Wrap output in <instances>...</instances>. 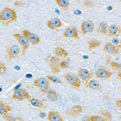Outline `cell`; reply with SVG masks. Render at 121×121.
<instances>
[{
	"label": "cell",
	"instance_id": "cell-34",
	"mask_svg": "<svg viewBox=\"0 0 121 121\" xmlns=\"http://www.w3.org/2000/svg\"><path fill=\"white\" fill-rule=\"evenodd\" d=\"M112 42L114 44L116 45L119 48L121 49V41L117 38H114L112 39Z\"/></svg>",
	"mask_w": 121,
	"mask_h": 121
},
{
	"label": "cell",
	"instance_id": "cell-35",
	"mask_svg": "<svg viewBox=\"0 0 121 121\" xmlns=\"http://www.w3.org/2000/svg\"><path fill=\"white\" fill-rule=\"evenodd\" d=\"M84 5L85 7L88 8L92 7L94 6V4H93V3L89 1H85L84 2Z\"/></svg>",
	"mask_w": 121,
	"mask_h": 121
},
{
	"label": "cell",
	"instance_id": "cell-15",
	"mask_svg": "<svg viewBox=\"0 0 121 121\" xmlns=\"http://www.w3.org/2000/svg\"><path fill=\"white\" fill-rule=\"evenodd\" d=\"M121 29L117 25L112 24L109 27L108 35L110 37H115L119 35Z\"/></svg>",
	"mask_w": 121,
	"mask_h": 121
},
{
	"label": "cell",
	"instance_id": "cell-31",
	"mask_svg": "<svg viewBox=\"0 0 121 121\" xmlns=\"http://www.w3.org/2000/svg\"><path fill=\"white\" fill-rule=\"evenodd\" d=\"M6 71L7 68L5 65L4 63H0V74H1V75L4 74Z\"/></svg>",
	"mask_w": 121,
	"mask_h": 121
},
{
	"label": "cell",
	"instance_id": "cell-19",
	"mask_svg": "<svg viewBox=\"0 0 121 121\" xmlns=\"http://www.w3.org/2000/svg\"><path fill=\"white\" fill-rule=\"evenodd\" d=\"M12 109L9 106L0 101V114L1 116L4 117L8 115L9 112H11Z\"/></svg>",
	"mask_w": 121,
	"mask_h": 121
},
{
	"label": "cell",
	"instance_id": "cell-8",
	"mask_svg": "<svg viewBox=\"0 0 121 121\" xmlns=\"http://www.w3.org/2000/svg\"><path fill=\"white\" fill-rule=\"evenodd\" d=\"M6 53L9 59L15 60L19 56L20 48L17 45H13L7 48Z\"/></svg>",
	"mask_w": 121,
	"mask_h": 121
},
{
	"label": "cell",
	"instance_id": "cell-9",
	"mask_svg": "<svg viewBox=\"0 0 121 121\" xmlns=\"http://www.w3.org/2000/svg\"><path fill=\"white\" fill-rule=\"evenodd\" d=\"M63 36L65 38H72L78 39L79 37L77 28L73 26L66 27L63 33Z\"/></svg>",
	"mask_w": 121,
	"mask_h": 121
},
{
	"label": "cell",
	"instance_id": "cell-32",
	"mask_svg": "<svg viewBox=\"0 0 121 121\" xmlns=\"http://www.w3.org/2000/svg\"><path fill=\"white\" fill-rule=\"evenodd\" d=\"M60 66L62 68H68L69 66V64L66 60H63V61L60 62Z\"/></svg>",
	"mask_w": 121,
	"mask_h": 121
},
{
	"label": "cell",
	"instance_id": "cell-36",
	"mask_svg": "<svg viewBox=\"0 0 121 121\" xmlns=\"http://www.w3.org/2000/svg\"><path fill=\"white\" fill-rule=\"evenodd\" d=\"M116 106L118 108H121V100H117L116 102Z\"/></svg>",
	"mask_w": 121,
	"mask_h": 121
},
{
	"label": "cell",
	"instance_id": "cell-13",
	"mask_svg": "<svg viewBox=\"0 0 121 121\" xmlns=\"http://www.w3.org/2000/svg\"><path fill=\"white\" fill-rule=\"evenodd\" d=\"M112 75V73L106 69L100 68L98 69L95 72L96 77L100 79H107Z\"/></svg>",
	"mask_w": 121,
	"mask_h": 121
},
{
	"label": "cell",
	"instance_id": "cell-2",
	"mask_svg": "<svg viewBox=\"0 0 121 121\" xmlns=\"http://www.w3.org/2000/svg\"><path fill=\"white\" fill-rule=\"evenodd\" d=\"M46 62L50 66L51 71L53 74H59L60 71L59 68L60 63L59 59L56 56H48L46 58Z\"/></svg>",
	"mask_w": 121,
	"mask_h": 121
},
{
	"label": "cell",
	"instance_id": "cell-26",
	"mask_svg": "<svg viewBox=\"0 0 121 121\" xmlns=\"http://www.w3.org/2000/svg\"><path fill=\"white\" fill-rule=\"evenodd\" d=\"M46 77L48 78V80H50V82H52L54 83L62 84L63 83L62 80L57 77L52 76L51 75H47Z\"/></svg>",
	"mask_w": 121,
	"mask_h": 121
},
{
	"label": "cell",
	"instance_id": "cell-7",
	"mask_svg": "<svg viewBox=\"0 0 121 121\" xmlns=\"http://www.w3.org/2000/svg\"><path fill=\"white\" fill-rule=\"evenodd\" d=\"M22 34L28 39L30 43L33 46L37 45L40 43V38L36 34L29 31L28 30H23Z\"/></svg>",
	"mask_w": 121,
	"mask_h": 121
},
{
	"label": "cell",
	"instance_id": "cell-22",
	"mask_svg": "<svg viewBox=\"0 0 121 121\" xmlns=\"http://www.w3.org/2000/svg\"><path fill=\"white\" fill-rule=\"evenodd\" d=\"M54 53L57 56L63 58H66L69 55L65 49L60 47H57L54 49Z\"/></svg>",
	"mask_w": 121,
	"mask_h": 121
},
{
	"label": "cell",
	"instance_id": "cell-18",
	"mask_svg": "<svg viewBox=\"0 0 121 121\" xmlns=\"http://www.w3.org/2000/svg\"><path fill=\"white\" fill-rule=\"evenodd\" d=\"M48 121H64L63 119L60 117L59 114L55 111H50L48 115Z\"/></svg>",
	"mask_w": 121,
	"mask_h": 121
},
{
	"label": "cell",
	"instance_id": "cell-6",
	"mask_svg": "<svg viewBox=\"0 0 121 121\" xmlns=\"http://www.w3.org/2000/svg\"><path fill=\"white\" fill-rule=\"evenodd\" d=\"M34 85L44 93H46L47 90L49 86V83L48 80L44 78H40L36 79L34 81Z\"/></svg>",
	"mask_w": 121,
	"mask_h": 121
},
{
	"label": "cell",
	"instance_id": "cell-28",
	"mask_svg": "<svg viewBox=\"0 0 121 121\" xmlns=\"http://www.w3.org/2000/svg\"><path fill=\"white\" fill-rule=\"evenodd\" d=\"M3 118L7 121H25L21 117L9 116L8 115L3 117Z\"/></svg>",
	"mask_w": 121,
	"mask_h": 121
},
{
	"label": "cell",
	"instance_id": "cell-16",
	"mask_svg": "<svg viewBox=\"0 0 121 121\" xmlns=\"http://www.w3.org/2000/svg\"><path fill=\"white\" fill-rule=\"evenodd\" d=\"M83 111V108L82 106L78 105L73 107L69 110L67 111L66 113L67 115L71 116L73 117H76L80 113H81Z\"/></svg>",
	"mask_w": 121,
	"mask_h": 121
},
{
	"label": "cell",
	"instance_id": "cell-10",
	"mask_svg": "<svg viewBox=\"0 0 121 121\" xmlns=\"http://www.w3.org/2000/svg\"><path fill=\"white\" fill-rule=\"evenodd\" d=\"M12 98L18 101H22L26 99L30 100V96L26 90L24 89H18L14 91Z\"/></svg>",
	"mask_w": 121,
	"mask_h": 121
},
{
	"label": "cell",
	"instance_id": "cell-29",
	"mask_svg": "<svg viewBox=\"0 0 121 121\" xmlns=\"http://www.w3.org/2000/svg\"><path fill=\"white\" fill-rule=\"evenodd\" d=\"M100 112L105 117L106 119H107V120H108V121L112 120V115H111L110 113L109 112H108V111L104 110V109H102V110H100Z\"/></svg>",
	"mask_w": 121,
	"mask_h": 121
},
{
	"label": "cell",
	"instance_id": "cell-33",
	"mask_svg": "<svg viewBox=\"0 0 121 121\" xmlns=\"http://www.w3.org/2000/svg\"><path fill=\"white\" fill-rule=\"evenodd\" d=\"M25 5V3L21 1H16L14 4L13 5L16 7H21Z\"/></svg>",
	"mask_w": 121,
	"mask_h": 121
},
{
	"label": "cell",
	"instance_id": "cell-12",
	"mask_svg": "<svg viewBox=\"0 0 121 121\" xmlns=\"http://www.w3.org/2000/svg\"><path fill=\"white\" fill-rule=\"evenodd\" d=\"M103 50L105 53L112 55H116L120 53L119 48L113 44L109 42H107L105 44Z\"/></svg>",
	"mask_w": 121,
	"mask_h": 121
},
{
	"label": "cell",
	"instance_id": "cell-21",
	"mask_svg": "<svg viewBox=\"0 0 121 121\" xmlns=\"http://www.w3.org/2000/svg\"><path fill=\"white\" fill-rule=\"evenodd\" d=\"M48 99L52 102H55L58 100V95L54 90H50L48 92L47 94Z\"/></svg>",
	"mask_w": 121,
	"mask_h": 121
},
{
	"label": "cell",
	"instance_id": "cell-1",
	"mask_svg": "<svg viewBox=\"0 0 121 121\" xmlns=\"http://www.w3.org/2000/svg\"><path fill=\"white\" fill-rule=\"evenodd\" d=\"M17 15L14 10L8 7L4 8L0 13V21L7 26L17 21Z\"/></svg>",
	"mask_w": 121,
	"mask_h": 121
},
{
	"label": "cell",
	"instance_id": "cell-38",
	"mask_svg": "<svg viewBox=\"0 0 121 121\" xmlns=\"http://www.w3.org/2000/svg\"></svg>",
	"mask_w": 121,
	"mask_h": 121
},
{
	"label": "cell",
	"instance_id": "cell-24",
	"mask_svg": "<svg viewBox=\"0 0 121 121\" xmlns=\"http://www.w3.org/2000/svg\"><path fill=\"white\" fill-rule=\"evenodd\" d=\"M29 101L31 105L35 108H42L43 107V102L36 98H30Z\"/></svg>",
	"mask_w": 121,
	"mask_h": 121
},
{
	"label": "cell",
	"instance_id": "cell-17",
	"mask_svg": "<svg viewBox=\"0 0 121 121\" xmlns=\"http://www.w3.org/2000/svg\"><path fill=\"white\" fill-rule=\"evenodd\" d=\"M86 87L95 91H100L102 88V86L95 79H91L86 85Z\"/></svg>",
	"mask_w": 121,
	"mask_h": 121
},
{
	"label": "cell",
	"instance_id": "cell-5",
	"mask_svg": "<svg viewBox=\"0 0 121 121\" xmlns=\"http://www.w3.org/2000/svg\"><path fill=\"white\" fill-rule=\"evenodd\" d=\"M78 75L86 85L90 80H91V79L93 77V72L88 69L80 68L78 70Z\"/></svg>",
	"mask_w": 121,
	"mask_h": 121
},
{
	"label": "cell",
	"instance_id": "cell-4",
	"mask_svg": "<svg viewBox=\"0 0 121 121\" xmlns=\"http://www.w3.org/2000/svg\"><path fill=\"white\" fill-rule=\"evenodd\" d=\"M65 81L73 88L78 89L81 86V82L79 78L76 76L71 74H66L64 75Z\"/></svg>",
	"mask_w": 121,
	"mask_h": 121
},
{
	"label": "cell",
	"instance_id": "cell-11",
	"mask_svg": "<svg viewBox=\"0 0 121 121\" xmlns=\"http://www.w3.org/2000/svg\"><path fill=\"white\" fill-rule=\"evenodd\" d=\"M95 30L94 23L90 20L84 21L81 25V31L82 35H85L87 33L93 32Z\"/></svg>",
	"mask_w": 121,
	"mask_h": 121
},
{
	"label": "cell",
	"instance_id": "cell-27",
	"mask_svg": "<svg viewBox=\"0 0 121 121\" xmlns=\"http://www.w3.org/2000/svg\"><path fill=\"white\" fill-rule=\"evenodd\" d=\"M88 121H107V120L98 115H93L91 116Z\"/></svg>",
	"mask_w": 121,
	"mask_h": 121
},
{
	"label": "cell",
	"instance_id": "cell-20",
	"mask_svg": "<svg viewBox=\"0 0 121 121\" xmlns=\"http://www.w3.org/2000/svg\"><path fill=\"white\" fill-rule=\"evenodd\" d=\"M108 26L107 23L106 22H101L99 24L97 32L99 34H101L103 35H107L108 34Z\"/></svg>",
	"mask_w": 121,
	"mask_h": 121
},
{
	"label": "cell",
	"instance_id": "cell-37",
	"mask_svg": "<svg viewBox=\"0 0 121 121\" xmlns=\"http://www.w3.org/2000/svg\"><path fill=\"white\" fill-rule=\"evenodd\" d=\"M118 77L121 82V72H120L118 74Z\"/></svg>",
	"mask_w": 121,
	"mask_h": 121
},
{
	"label": "cell",
	"instance_id": "cell-23",
	"mask_svg": "<svg viewBox=\"0 0 121 121\" xmlns=\"http://www.w3.org/2000/svg\"><path fill=\"white\" fill-rule=\"evenodd\" d=\"M88 45L89 50H91L99 47L101 45V42L97 40H89L88 41Z\"/></svg>",
	"mask_w": 121,
	"mask_h": 121
},
{
	"label": "cell",
	"instance_id": "cell-14",
	"mask_svg": "<svg viewBox=\"0 0 121 121\" xmlns=\"http://www.w3.org/2000/svg\"><path fill=\"white\" fill-rule=\"evenodd\" d=\"M62 26V22L57 17L53 18L49 20L47 22L48 27L52 30L57 29Z\"/></svg>",
	"mask_w": 121,
	"mask_h": 121
},
{
	"label": "cell",
	"instance_id": "cell-3",
	"mask_svg": "<svg viewBox=\"0 0 121 121\" xmlns=\"http://www.w3.org/2000/svg\"><path fill=\"white\" fill-rule=\"evenodd\" d=\"M13 35L17 40V42L22 48V55H25L26 50L30 47V42L28 39L23 35L19 34H14Z\"/></svg>",
	"mask_w": 121,
	"mask_h": 121
},
{
	"label": "cell",
	"instance_id": "cell-25",
	"mask_svg": "<svg viewBox=\"0 0 121 121\" xmlns=\"http://www.w3.org/2000/svg\"><path fill=\"white\" fill-rule=\"evenodd\" d=\"M55 2L60 7L66 10L68 8L70 5L68 0H56Z\"/></svg>",
	"mask_w": 121,
	"mask_h": 121
},
{
	"label": "cell",
	"instance_id": "cell-30",
	"mask_svg": "<svg viewBox=\"0 0 121 121\" xmlns=\"http://www.w3.org/2000/svg\"><path fill=\"white\" fill-rule=\"evenodd\" d=\"M110 66L113 69L121 72V65L116 62H112L110 64Z\"/></svg>",
	"mask_w": 121,
	"mask_h": 121
}]
</instances>
